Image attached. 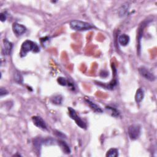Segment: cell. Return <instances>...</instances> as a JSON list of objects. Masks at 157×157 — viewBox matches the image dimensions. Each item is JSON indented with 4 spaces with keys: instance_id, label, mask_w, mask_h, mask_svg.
<instances>
[{
    "instance_id": "16",
    "label": "cell",
    "mask_w": 157,
    "mask_h": 157,
    "mask_svg": "<svg viewBox=\"0 0 157 157\" xmlns=\"http://www.w3.org/2000/svg\"><path fill=\"white\" fill-rule=\"evenodd\" d=\"M118 156V150L117 149H109L107 153L106 156L107 157H117Z\"/></svg>"
},
{
    "instance_id": "1",
    "label": "cell",
    "mask_w": 157,
    "mask_h": 157,
    "mask_svg": "<svg viewBox=\"0 0 157 157\" xmlns=\"http://www.w3.org/2000/svg\"><path fill=\"white\" fill-rule=\"evenodd\" d=\"M38 52L39 51V47L36 43L29 41L26 40L25 42H23L22 47H21V50H20V56L22 57L26 56V55L29 52Z\"/></svg>"
},
{
    "instance_id": "7",
    "label": "cell",
    "mask_w": 157,
    "mask_h": 157,
    "mask_svg": "<svg viewBox=\"0 0 157 157\" xmlns=\"http://www.w3.org/2000/svg\"><path fill=\"white\" fill-rule=\"evenodd\" d=\"M12 30L14 34L17 36H21L26 32V28L23 25L18 23H14L12 25Z\"/></svg>"
},
{
    "instance_id": "18",
    "label": "cell",
    "mask_w": 157,
    "mask_h": 157,
    "mask_svg": "<svg viewBox=\"0 0 157 157\" xmlns=\"http://www.w3.org/2000/svg\"><path fill=\"white\" fill-rule=\"evenodd\" d=\"M8 93H9V92L6 88H3V87L0 88V95H1V97H3V96L7 95Z\"/></svg>"
},
{
    "instance_id": "4",
    "label": "cell",
    "mask_w": 157,
    "mask_h": 157,
    "mask_svg": "<svg viewBox=\"0 0 157 157\" xmlns=\"http://www.w3.org/2000/svg\"><path fill=\"white\" fill-rule=\"evenodd\" d=\"M141 134V126L139 125H132L128 128V135L131 140H136Z\"/></svg>"
},
{
    "instance_id": "12",
    "label": "cell",
    "mask_w": 157,
    "mask_h": 157,
    "mask_svg": "<svg viewBox=\"0 0 157 157\" xmlns=\"http://www.w3.org/2000/svg\"><path fill=\"white\" fill-rule=\"evenodd\" d=\"M144 96V91L142 88H139L136 91L135 95V101L137 103H139L142 101Z\"/></svg>"
},
{
    "instance_id": "10",
    "label": "cell",
    "mask_w": 157,
    "mask_h": 157,
    "mask_svg": "<svg viewBox=\"0 0 157 157\" xmlns=\"http://www.w3.org/2000/svg\"><path fill=\"white\" fill-rule=\"evenodd\" d=\"M57 82L58 84L62 86H68L70 88L74 89V86L72 83H71L68 79L66 78L63 77H60L57 79Z\"/></svg>"
},
{
    "instance_id": "2",
    "label": "cell",
    "mask_w": 157,
    "mask_h": 157,
    "mask_svg": "<svg viewBox=\"0 0 157 157\" xmlns=\"http://www.w3.org/2000/svg\"><path fill=\"white\" fill-rule=\"evenodd\" d=\"M70 26L76 31H85L93 28L94 26L91 24L81 20H74L70 22Z\"/></svg>"
},
{
    "instance_id": "3",
    "label": "cell",
    "mask_w": 157,
    "mask_h": 157,
    "mask_svg": "<svg viewBox=\"0 0 157 157\" xmlns=\"http://www.w3.org/2000/svg\"><path fill=\"white\" fill-rule=\"evenodd\" d=\"M68 112L69 115L70 117L75 121L76 123L82 129H86L87 128V125L86 123L82 120L80 117L78 116L77 114L76 110L73 109L72 107H68Z\"/></svg>"
},
{
    "instance_id": "13",
    "label": "cell",
    "mask_w": 157,
    "mask_h": 157,
    "mask_svg": "<svg viewBox=\"0 0 157 157\" xmlns=\"http://www.w3.org/2000/svg\"><path fill=\"white\" fill-rule=\"evenodd\" d=\"M58 142V145L60 147V148L64 153L69 154L71 153V149L69 148V147L65 142L63 141H59Z\"/></svg>"
},
{
    "instance_id": "11",
    "label": "cell",
    "mask_w": 157,
    "mask_h": 157,
    "mask_svg": "<svg viewBox=\"0 0 157 157\" xmlns=\"http://www.w3.org/2000/svg\"><path fill=\"white\" fill-rule=\"evenodd\" d=\"M118 41L119 44L121 45L126 46L128 44L129 42H130V37L125 34H123L118 37Z\"/></svg>"
},
{
    "instance_id": "6",
    "label": "cell",
    "mask_w": 157,
    "mask_h": 157,
    "mask_svg": "<svg viewBox=\"0 0 157 157\" xmlns=\"http://www.w3.org/2000/svg\"><path fill=\"white\" fill-rule=\"evenodd\" d=\"M32 121L34 125L38 128L42 129L43 130H45L47 129V125L45 121L39 116H34L32 117Z\"/></svg>"
},
{
    "instance_id": "17",
    "label": "cell",
    "mask_w": 157,
    "mask_h": 157,
    "mask_svg": "<svg viewBox=\"0 0 157 157\" xmlns=\"http://www.w3.org/2000/svg\"><path fill=\"white\" fill-rule=\"evenodd\" d=\"M14 79L15 80L16 82H18V83H22V80H23V77L21 76L19 72H16L15 74V76H14Z\"/></svg>"
},
{
    "instance_id": "14",
    "label": "cell",
    "mask_w": 157,
    "mask_h": 157,
    "mask_svg": "<svg viewBox=\"0 0 157 157\" xmlns=\"http://www.w3.org/2000/svg\"><path fill=\"white\" fill-rule=\"evenodd\" d=\"M62 101H63V97L61 95H55L51 99L52 103L56 105L61 104Z\"/></svg>"
},
{
    "instance_id": "5",
    "label": "cell",
    "mask_w": 157,
    "mask_h": 157,
    "mask_svg": "<svg viewBox=\"0 0 157 157\" xmlns=\"http://www.w3.org/2000/svg\"><path fill=\"white\" fill-rule=\"evenodd\" d=\"M139 72L140 74L147 80L150 81H154L156 79L153 74L149 69L144 66H141V68H139Z\"/></svg>"
},
{
    "instance_id": "20",
    "label": "cell",
    "mask_w": 157,
    "mask_h": 157,
    "mask_svg": "<svg viewBox=\"0 0 157 157\" xmlns=\"http://www.w3.org/2000/svg\"><path fill=\"white\" fill-rule=\"evenodd\" d=\"M0 19L1 22H4L6 20V15L4 13H1L0 15Z\"/></svg>"
},
{
    "instance_id": "19",
    "label": "cell",
    "mask_w": 157,
    "mask_h": 157,
    "mask_svg": "<svg viewBox=\"0 0 157 157\" xmlns=\"http://www.w3.org/2000/svg\"><path fill=\"white\" fill-rule=\"evenodd\" d=\"M126 10H127V6H123L122 7V8H121L120 9V11L121 12L120 15H124L125 14L126 12Z\"/></svg>"
},
{
    "instance_id": "15",
    "label": "cell",
    "mask_w": 157,
    "mask_h": 157,
    "mask_svg": "<svg viewBox=\"0 0 157 157\" xmlns=\"http://www.w3.org/2000/svg\"><path fill=\"white\" fill-rule=\"evenodd\" d=\"M106 109L108 110V111L110 113V114H111L112 116L115 117H117L119 116L120 113L118 112V110L117 109H116L115 108L112 107H110V106H107L106 107Z\"/></svg>"
},
{
    "instance_id": "9",
    "label": "cell",
    "mask_w": 157,
    "mask_h": 157,
    "mask_svg": "<svg viewBox=\"0 0 157 157\" xmlns=\"http://www.w3.org/2000/svg\"><path fill=\"white\" fill-rule=\"evenodd\" d=\"M86 103L88 104V105L90 107V108L93 110V111L98 112V113H102L103 112V109H101L100 106H99L98 104L95 103L93 101H91L89 99H85Z\"/></svg>"
},
{
    "instance_id": "8",
    "label": "cell",
    "mask_w": 157,
    "mask_h": 157,
    "mask_svg": "<svg viewBox=\"0 0 157 157\" xmlns=\"http://www.w3.org/2000/svg\"><path fill=\"white\" fill-rule=\"evenodd\" d=\"M12 49V44L9 42L7 39H4L3 41V52L4 55H9L11 53Z\"/></svg>"
}]
</instances>
